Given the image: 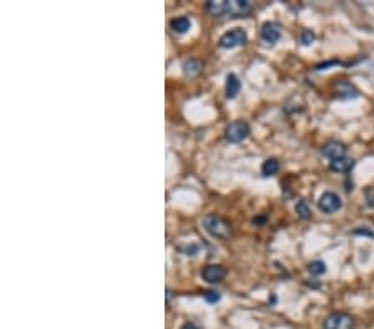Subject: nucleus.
<instances>
[{
	"instance_id": "f257e3e1",
	"label": "nucleus",
	"mask_w": 374,
	"mask_h": 329,
	"mask_svg": "<svg viewBox=\"0 0 374 329\" xmlns=\"http://www.w3.org/2000/svg\"><path fill=\"white\" fill-rule=\"evenodd\" d=\"M249 0H209L207 10L216 17H245L251 12Z\"/></svg>"
},
{
	"instance_id": "f03ea898",
	"label": "nucleus",
	"mask_w": 374,
	"mask_h": 329,
	"mask_svg": "<svg viewBox=\"0 0 374 329\" xmlns=\"http://www.w3.org/2000/svg\"><path fill=\"white\" fill-rule=\"evenodd\" d=\"M203 228L207 230L208 235L218 238V240H228L233 235V228H231L230 223L225 218L218 216V214H207L203 218Z\"/></svg>"
},
{
	"instance_id": "7ed1b4c3",
	"label": "nucleus",
	"mask_w": 374,
	"mask_h": 329,
	"mask_svg": "<svg viewBox=\"0 0 374 329\" xmlns=\"http://www.w3.org/2000/svg\"><path fill=\"white\" fill-rule=\"evenodd\" d=\"M356 321L348 313H332L325 319V329H354Z\"/></svg>"
},
{
	"instance_id": "20e7f679",
	"label": "nucleus",
	"mask_w": 374,
	"mask_h": 329,
	"mask_svg": "<svg viewBox=\"0 0 374 329\" xmlns=\"http://www.w3.org/2000/svg\"><path fill=\"white\" fill-rule=\"evenodd\" d=\"M248 42V35L243 29H233L228 30L220 37V47L221 48H235L241 47Z\"/></svg>"
},
{
	"instance_id": "39448f33",
	"label": "nucleus",
	"mask_w": 374,
	"mask_h": 329,
	"mask_svg": "<svg viewBox=\"0 0 374 329\" xmlns=\"http://www.w3.org/2000/svg\"><path fill=\"white\" fill-rule=\"evenodd\" d=\"M318 208L321 209L323 213L332 214V213L339 211V209L343 208V201H341L339 195L332 193V191H326V193H323L321 196H319Z\"/></svg>"
},
{
	"instance_id": "423d86ee",
	"label": "nucleus",
	"mask_w": 374,
	"mask_h": 329,
	"mask_svg": "<svg viewBox=\"0 0 374 329\" xmlns=\"http://www.w3.org/2000/svg\"><path fill=\"white\" fill-rule=\"evenodd\" d=\"M248 135H249V125L243 120L230 123L225 131V136L230 143H240V141H243Z\"/></svg>"
},
{
	"instance_id": "0eeeda50",
	"label": "nucleus",
	"mask_w": 374,
	"mask_h": 329,
	"mask_svg": "<svg viewBox=\"0 0 374 329\" xmlns=\"http://www.w3.org/2000/svg\"><path fill=\"white\" fill-rule=\"evenodd\" d=\"M203 280L207 283H211V285H216V283H221L226 276V269L221 266V264H208V266L203 268L202 271Z\"/></svg>"
},
{
	"instance_id": "6e6552de",
	"label": "nucleus",
	"mask_w": 374,
	"mask_h": 329,
	"mask_svg": "<svg viewBox=\"0 0 374 329\" xmlns=\"http://www.w3.org/2000/svg\"><path fill=\"white\" fill-rule=\"evenodd\" d=\"M321 153H323V157H326V158H330L331 162L332 160H337V158H343L344 157V153H346V146L341 143V141H336V140H332V141H328V143L323 146L321 148Z\"/></svg>"
},
{
	"instance_id": "1a4fd4ad",
	"label": "nucleus",
	"mask_w": 374,
	"mask_h": 329,
	"mask_svg": "<svg viewBox=\"0 0 374 329\" xmlns=\"http://www.w3.org/2000/svg\"><path fill=\"white\" fill-rule=\"evenodd\" d=\"M261 39L266 43L275 45L278 40L281 39L280 27H278L275 22H266V24H263V27H261Z\"/></svg>"
},
{
	"instance_id": "9d476101",
	"label": "nucleus",
	"mask_w": 374,
	"mask_h": 329,
	"mask_svg": "<svg viewBox=\"0 0 374 329\" xmlns=\"http://www.w3.org/2000/svg\"><path fill=\"white\" fill-rule=\"evenodd\" d=\"M354 164H356V162L353 158L343 157V158H337V160H332V162H330V168L336 173H348V171L353 170Z\"/></svg>"
},
{
	"instance_id": "9b49d317",
	"label": "nucleus",
	"mask_w": 374,
	"mask_h": 329,
	"mask_svg": "<svg viewBox=\"0 0 374 329\" xmlns=\"http://www.w3.org/2000/svg\"><path fill=\"white\" fill-rule=\"evenodd\" d=\"M225 90H226V97H228V98H235L236 95L240 93V90H241V82H240L238 77L235 75V73H230V75L226 77Z\"/></svg>"
},
{
	"instance_id": "f8f14e48",
	"label": "nucleus",
	"mask_w": 374,
	"mask_h": 329,
	"mask_svg": "<svg viewBox=\"0 0 374 329\" xmlns=\"http://www.w3.org/2000/svg\"><path fill=\"white\" fill-rule=\"evenodd\" d=\"M336 93H337V97H341V98H356L358 97V90H356L349 82H344V80L336 85Z\"/></svg>"
},
{
	"instance_id": "ddd939ff",
	"label": "nucleus",
	"mask_w": 374,
	"mask_h": 329,
	"mask_svg": "<svg viewBox=\"0 0 374 329\" xmlns=\"http://www.w3.org/2000/svg\"><path fill=\"white\" fill-rule=\"evenodd\" d=\"M170 27H171L173 32H176V34H185V32L190 30L191 20H190L188 17H185V15L176 17V18H173V20L170 22Z\"/></svg>"
},
{
	"instance_id": "4468645a",
	"label": "nucleus",
	"mask_w": 374,
	"mask_h": 329,
	"mask_svg": "<svg viewBox=\"0 0 374 329\" xmlns=\"http://www.w3.org/2000/svg\"><path fill=\"white\" fill-rule=\"evenodd\" d=\"M280 171V162L276 158H268L266 162L261 164V173L263 176H273Z\"/></svg>"
},
{
	"instance_id": "2eb2a0df",
	"label": "nucleus",
	"mask_w": 374,
	"mask_h": 329,
	"mask_svg": "<svg viewBox=\"0 0 374 329\" xmlns=\"http://www.w3.org/2000/svg\"><path fill=\"white\" fill-rule=\"evenodd\" d=\"M296 213H298V216L301 219H309L313 216L311 206H309V203L306 200H299L298 203H296Z\"/></svg>"
},
{
	"instance_id": "dca6fc26",
	"label": "nucleus",
	"mask_w": 374,
	"mask_h": 329,
	"mask_svg": "<svg viewBox=\"0 0 374 329\" xmlns=\"http://www.w3.org/2000/svg\"><path fill=\"white\" fill-rule=\"evenodd\" d=\"M183 68H185V73H186V75L195 77V75H198V73L203 70V63L200 62V60H195V58H191V60L185 62Z\"/></svg>"
},
{
	"instance_id": "f3484780",
	"label": "nucleus",
	"mask_w": 374,
	"mask_h": 329,
	"mask_svg": "<svg viewBox=\"0 0 374 329\" xmlns=\"http://www.w3.org/2000/svg\"><path fill=\"white\" fill-rule=\"evenodd\" d=\"M308 271L314 274V276H319V274H325L326 273V264L323 261H311L308 264Z\"/></svg>"
},
{
	"instance_id": "a211bd4d",
	"label": "nucleus",
	"mask_w": 374,
	"mask_h": 329,
	"mask_svg": "<svg viewBox=\"0 0 374 329\" xmlns=\"http://www.w3.org/2000/svg\"><path fill=\"white\" fill-rule=\"evenodd\" d=\"M314 39H316V35H314V32L311 30H304L303 34H301V43L303 45H311L314 42Z\"/></svg>"
},
{
	"instance_id": "6ab92c4d",
	"label": "nucleus",
	"mask_w": 374,
	"mask_h": 329,
	"mask_svg": "<svg viewBox=\"0 0 374 329\" xmlns=\"http://www.w3.org/2000/svg\"><path fill=\"white\" fill-rule=\"evenodd\" d=\"M205 299H207L208 303H216V301H220V292H216V291L205 292Z\"/></svg>"
},
{
	"instance_id": "aec40b11",
	"label": "nucleus",
	"mask_w": 374,
	"mask_h": 329,
	"mask_svg": "<svg viewBox=\"0 0 374 329\" xmlns=\"http://www.w3.org/2000/svg\"><path fill=\"white\" fill-rule=\"evenodd\" d=\"M181 329H202V328L197 326L195 323H185L183 326H181Z\"/></svg>"
},
{
	"instance_id": "412c9836",
	"label": "nucleus",
	"mask_w": 374,
	"mask_h": 329,
	"mask_svg": "<svg viewBox=\"0 0 374 329\" xmlns=\"http://www.w3.org/2000/svg\"><path fill=\"white\" fill-rule=\"evenodd\" d=\"M354 233H356V235H368V236H373V233L368 231V230H356Z\"/></svg>"
}]
</instances>
